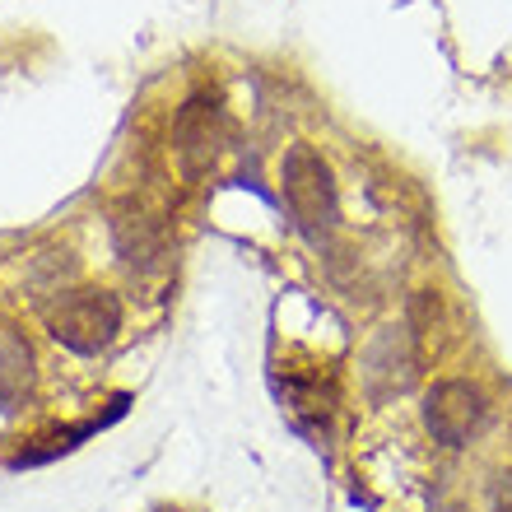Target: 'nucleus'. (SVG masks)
<instances>
[{"label": "nucleus", "mask_w": 512, "mask_h": 512, "mask_svg": "<svg viewBox=\"0 0 512 512\" xmlns=\"http://www.w3.org/2000/svg\"><path fill=\"white\" fill-rule=\"evenodd\" d=\"M494 512H512V471L494 480Z\"/></svg>", "instance_id": "7"}, {"label": "nucleus", "mask_w": 512, "mask_h": 512, "mask_svg": "<svg viewBox=\"0 0 512 512\" xmlns=\"http://www.w3.org/2000/svg\"><path fill=\"white\" fill-rule=\"evenodd\" d=\"M410 378H415V359H410V345H405V336H396V326H391L387 336L373 345V354H368V387H378V396H396V391L410 387Z\"/></svg>", "instance_id": "5"}, {"label": "nucleus", "mask_w": 512, "mask_h": 512, "mask_svg": "<svg viewBox=\"0 0 512 512\" xmlns=\"http://www.w3.org/2000/svg\"><path fill=\"white\" fill-rule=\"evenodd\" d=\"M485 424H489V401L475 382L447 378L429 387V396H424V429L443 447H466Z\"/></svg>", "instance_id": "3"}, {"label": "nucleus", "mask_w": 512, "mask_h": 512, "mask_svg": "<svg viewBox=\"0 0 512 512\" xmlns=\"http://www.w3.org/2000/svg\"><path fill=\"white\" fill-rule=\"evenodd\" d=\"M122 331V303L108 289H61L47 303V336L75 354H103Z\"/></svg>", "instance_id": "1"}, {"label": "nucleus", "mask_w": 512, "mask_h": 512, "mask_svg": "<svg viewBox=\"0 0 512 512\" xmlns=\"http://www.w3.org/2000/svg\"><path fill=\"white\" fill-rule=\"evenodd\" d=\"M112 238H117V252H122L126 261H131V266H140V270L163 266V256H168L163 229L154 224V219H145V215H126V219H117Z\"/></svg>", "instance_id": "6"}, {"label": "nucleus", "mask_w": 512, "mask_h": 512, "mask_svg": "<svg viewBox=\"0 0 512 512\" xmlns=\"http://www.w3.org/2000/svg\"><path fill=\"white\" fill-rule=\"evenodd\" d=\"M280 182H284V201H289V215L303 224L308 233H322L336 224V173L331 163L317 154L312 145H294L280 163Z\"/></svg>", "instance_id": "2"}, {"label": "nucleus", "mask_w": 512, "mask_h": 512, "mask_svg": "<svg viewBox=\"0 0 512 512\" xmlns=\"http://www.w3.org/2000/svg\"><path fill=\"white\" fill-rule=\"evenodd\" d=\"M173 140H177L182 173L201 177L205 168L219 159V149H224V112H219L215 103H205V98H191L187 108L177 112Z\"/></svg>", "instance_id": "4"}]
</instances>
